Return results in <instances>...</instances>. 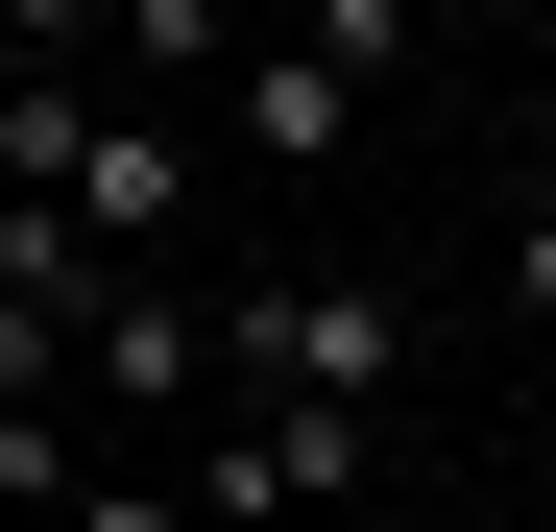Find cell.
<instances>
[{
  "mask_svg": "<svg viewBox=\"0 0 556 532\" xmlns=\"http://www.w3.org/2000/svg\"><path fill=\"white\" fill-rule=\"evenodd\" d=\"M0 194H49L98 266H169V242H194V145H169L146 98H122V122H98V98H0Z\"/></svg>",
  "mask_w": 556,
  "mask_h": 532,
  "instance_id": "6da1fadb",
  "label": "cell"
},
{
  "mask_svg": "<svg viewBox=\"0 0 556 532\" xmlns=\"http://www.w3.org/2000/svg\"><path fill=\"white\" fill-rule=\"evenodd\" d=\"M218 388H266V411H412V291H363V266L218 291Z\"/></svg>",
  "mask_w": 556,
  "mask_h": 532,
  "instance_id": "7a4b0ae2",
  "label": "cell"
},
{
  "mask_svg": "<svg viewBox=\"0 0 556 532\" xmlns=\"http://www.w3.org/2000/svg\"><path fill=\"white\" fill-rule=\"evenodd\" d=\"M194 388H218V315H194V291H122L98 364H73V411H98V435H169Z\"/></svg>",
  "mask_w": 556,
  "mask_h": 532,
  "instance_id": "3957f363",
  "label": "cell"
},
{
  "mask_svg": "<svg viewBox=\"0 0 556 532\" xmlns=\"http://www.w3.org/2000/svg\"><path fill=\"white\" fill-rule=\"evenodd\" d=\"M73 532H194V484H122V460H98V508H73Z\"/></svg>",
  "mask_w": 556,
  "mask_h": 532,
  "instance_id": "277c9868",
  "label": "cell"
},
{
  "mask_svg": "<svg viewBox=\"0 0 556 532\" xmlns=\"http://www.w3.org/2000/svg\"><path fill=\"white\" fill-rule=\"evenodd\" d=\"M508 315H556V218H508Z\"/></svg>",
  "mask_w": 556,
  "mask_h": 532,
  "instance_id": "5b68a950",
  "label": "cell"
},
{
  "mask_svg": "<svg viewBox=\"0 0 556 532\" xmlns=\"http://www.w3.org/2000/svg\"><path fill=\"white\" fill-rule=\"evenodd\" d=\"M0 532H25V508H0Z\"/></svg>",
  "mask_w": 556,
  "mask_h": 532,
  "instance_id": "8992f818",
  "label": "cell"
}]
</instances>
